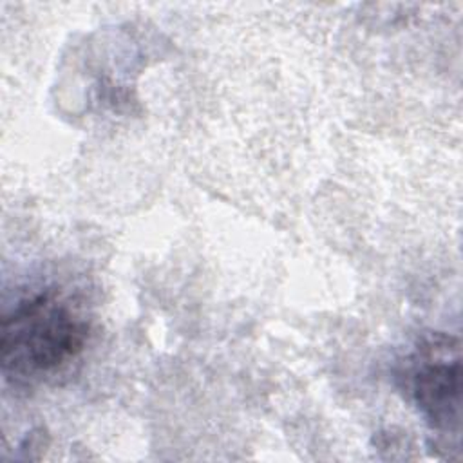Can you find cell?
<instances>
[{
    "label": "cell",
    "mask_w": 463,
    "mask_h": 463,
    "mask_svg": "<svg viewBox=\"0 0 463 463\" xmlns=\"http://www.w3.org/2000/svg\"><path fill=\"white\" fill-rule=\"evenodd\" d=\"M2 373L16 382L49 376L72 362L89 335V324L56 293H40L14 306L0 329Z\"/></svg>",
    "instance_id": "obj_1"
},
{
    "label": "cell",
    "mask_w": 463,
    "mask_h": 463,
    "mask_svg": "<svg viewBox=\"0 0 463 463\" xmlns=\"http://www.w3.org/2000/svg\"><path fill=\"white\" fill-rule=\"evenodd\" d=\"M449 349L438 347V354H434V347H430V354L411 376V392L416 405L438 429H450L459 421V356L458 353L447 356Z\"/></svg>",
    "instance_id": "obj_2"
}]
</instances>
